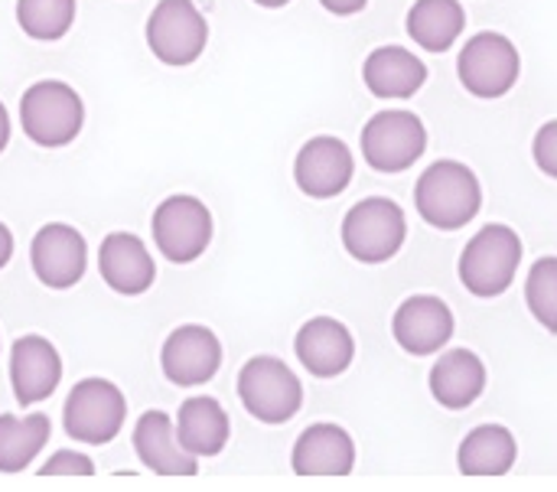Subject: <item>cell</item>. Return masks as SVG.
I'll list each match as a JSON object with an SVG mask.
<instances>
[{
	"instance_id": "6da1fadb",
	"label": "cell",
	"mask_w": 557,
	"mask_h": 492,
	"mask_svg": "<svg viewBox=\"0 0 557 492\" xmlns=\"http://www.w3.org/2000/svg\"><path fill=\"white\" fill-rule=\"evenodd\" d=\"M414 206L428 225L441 232H457L476 219L483 206V186L467 163L437 160L418 176Z\"/></svg>"
},
{
	"instance_id": "7a4b0ae2",
	"label": "cell",
	"mask_w": 557,
	"mask_h": 492,
	"mask_svg": "<svg viewBox=\"0 0 557 492\" xmlns=\"http://www.w3.org/2000/svg\"><path fill=\"white\" fill-rule=\"evenodd\" d=\"M522 265V238L509 225L480 229L460 255V281L473 297H499Z\"/></svg>"
},
{
	"instance_id": "3957f363",
	"label": "cell",
	"mask_w": 557,
	"mask_h": 492,
	"mask_svg": "<svg viewBox=\"0 0 557 492\" xmlns=\"http://www.w3.org/2000/svg\"><path fill=\"white\" fill-rule=\"evenodd\" d=\"M20 124L36 147H65L85 124V104L72 85L46 78L23 91Z\"/></svg>"
},
{
	"instance_id": "277c9868",
	"label": "cell",
	"mask_w": 557,
	"mask_h": 492,
	"mask_svg": "<svg viewBox=\"0 0 557 492\" xmlns=\"http://www.w3.org/2000/svg\"><path fill=\"white\" fill-rule=\"evenodd\" d=\"M238 398L251 418L264 425H287L304 405V385L287 362L255 356L238 372Z\"/></svg>"
},
{
	"instance_id": "5b68a950",
	"label": "cell",
	"mask_w": 557,
	"mask_h": 492,
	"mask_svg": "<svg viewBox=\"0 0 557 492\" xmlns=\"http://www.w3.org/2000/svg\"><path fill=\"white\" fill-rule=\"evenodd\" d=\"M408 222L398 202L392 199H362L343 219V245L362 265H382L395 258L405 245Z\"/></svg>"
},
{
	"instance_id": "8992f818",
	"label": "cell",
	"mask_w": 557,
	"mask_h": 492,
	"mask_svg": "<svg viewBox=\"0 0 557 492\" xmlns=\"http://www.w3.org/2000/svg\"><path fill=\"white\" fill-rule=\"evenodd\" d=\"M457 75L470 95L503 98L516 88V82L522 75V56L509 36L483 29L460 49Z\"/></svg>"
},
{
	"instance_id": "52a82bcc",
	"label": "cell",
	"mask_w": 557,
	"mask_h": 492,
	"mask_svg": "<svg viewBox=\"0 0 557 492\" xmlns=\"http://www.w3.org/2000/svg\"><path fill=\"white\" fill-rule=\"evenodd\" d=\"M127 418V402L121 389L108 379H85L78 382L62 408V425L72 441L101 447L111 444Z\"/></svg>"
},
{
	"instance_id": "ba28073f",
	"label": "cell",
	"mask_w": 557,
	"mask_h": 492,
	"mask_svg": "<svg viewBox=\"0 0 557 492\" xmlns=\"http://www.w3.org/2000/svg\"><path fill=\"white\" fill-rule=\"evenodd\" d=\"M428 150V127L414 111H379L362 127V157L375 173H405Z\"/></svg>"
},
{
	"instance_id": "9c48e42d",
	"label": "cell",
	"mask_w": 557,
	"mask_h": 492,
	"mask_svg": "<svg viewBox=\"0 0 557 492\" xmlns=\"http://www.w3.org/2000/svg\"><path fill=\"white\" fill-rule=\"evenodd\" d=\"M209 42V23L193 0H160L147 20V46L163 65H189Z\"/></svg>"
},
{
	"instance_id": "30bf717a",
	"label": "cell",
	"mask_w": 557,
	"mask_h": 492,
	"mask_svg": "<svg viewBox=\"0 0 557 492\" xmlns=\"http://www.w3.org/2000/svg\"><path fill=\"white\" fill-rule=\"evenodd\" d=\"M150 229L166 261L189 265L212 242V212L196 196H170L153 209Z\"/></svg>"
},
{
	"instance_id": "8fae6325",
	"label": "cell",
	"mask_w": 557,
	"mask_h": 492,
	"mask_svg": "<svg viewBox=\"0 0 557 492\" xmlns=\"http://www.w3.org/2000/svg\"><path fill=\"white\" fill-rule=\"evenodd\" d=\"M29 265L33 274L52 287V291H69L85 278L88 268V245L78 229L65 222H49L33 235L29 245Z\"/></svg>"
},
{
	"instance_id": "7c38bea8",
	"label": "cell",
	"mask_w": 557,
	"mask_h": 492,
	"mask_svg": "<svg viewBox=\"0 0 557 492\" xmlns=\"http://www.w3.org/2000/svg\"><path fill=\"white\" fill-rule=\"evenodd\" d=\"M352 173H356V163H352L349 147L330 134L310 137L294 160L297 189L310 199H333L346 193V186L352 183Z\"/></svg>"
},
{
	"instance_id": "4fadbf2b",
	"label": "cell",
	"mask_w": 557,
	"mask_h": 492,
	"mask_svg": "<svg viewBox=\"0 0 557 492\" xmlns=\"http://www.w3.org/2000/svg\"><path fill=\"white\" fill-rule=\"evenodd\" d=\"M222 366V343L212 330L206 327H176L166 340H163V349H160V369L163 376L180 385V389H189V385H206Z\"/></svg>"
},
{
	"instance_id": "5bb4252c",
	"label": "cell",
	"mask_w": 557,
	"mask_h": 492,
	"mask_svg": "<svg viewBox=\"0 0 557 492\" xmlns=\"http://www.w3.org/2000/svg\"><path fill=\"white\" fill-rule=\"evenodd\" d=\"M392 336L408 356H434L454 336V313L441 297H408L392 317Z\"/></svg>"
},
{
	"instance_id": "9a60e30c",
	"label": "cell",
	"mask_w": 557,
	"mask_h": 492,
	"mask_svg": "<svg viewBox=\"0 0 557 492\" xmlns=\"http://www.w3.org/2000/svg\"><path fill=\"white\" fill-rule=\"evenodd\" d=\"M62 382V359L42 336H20L10 349V385L20 408L46 402Z\"/></svg>"
},
{
	"instance_id": "2e32d148",
	"label": "cell",
	"mask_w": 557,
	"mask_h": 492,
	"mask_svg": "<svg viewBox=\"0 0 557 492\" xmlns=\"http://www.w3.org/2000/svg\"><path fill=\"white\" fill-rule=\"evenodd\" d=\"M300 366L317 376V379H336L352 366L356 356V340L346 330V323L333 317H313L297 330L294 340Z\"/></svg>"
},
{
	"instance_id": "e0dca14e",
	"label": "cell",
	"mask_w": 557,
	"mask_h": 492,
	"mask_svg": "<svg viewBox=\"0 0 557 492\" xmlns=\"http://www.w3.org/2000/svg\"><path fill=\"white\" fill-rule=\"evenodd\" d=\"M134 454L157 477H196V457L180 444L166 411H144L134 428Z\"/></svg>"
},
{
	"instance_id": "ac0fdd59",
	"label": "cell",
	"mask_w": 557,
	"mask_h": 492,
	"mask_svg": "<svg viewBox=\"0 0 557 492\" xmlns=\"http://www.w3.org/2000/svg\"><path fill=\"white\" fill-rule=\"evenodd\" d=\"M297 477H349L356 467V444L339 425H310L290 454Z\"/></svg>"
},
{
	"instance_id": "d6986e66",
	"label": "cell",
	"mask_w": 557,
	"mask_h": 492,
	"mask_svg": "<svg viewBox=\"0 0 557 492\" xmlns=\"http://www.w3.org/2000/svg\"><path fill=\"white\" fill-rule=\"evenodd\" d=\"M98 271L104 284L124 297H137L153 287L157 281V265L144 242L131 232H114L101 242L98 248Z\"/></svg>"
},
{
	"instance_id": "ffe728a7",
	"label": "cell",
	"mask_w": 557,
	"mask_h": 492,
	"mask_svg": "<svg viewBox=\"0 0 557 492\" xmlns=\"http://www.w3.org/2000/svg\"><path fill=\"white\" fill-rule=\"evenodd\" d=\"M362 78L375 98H411L428 82V65L405 46H379L366 56Z\"/></svg>"
},
{
	"instance_id": "44dd1931",
	"label": "cell",
	"mask_w": 557,
	"mask_h": 492,
	"mask_svg": "<svg viewBox=\"0 0 557 492\" xmlns=\"http://www.w3.org/2000/svg\"><path fill=\"white\" fill-rule=\"evenodd\" d=\"M486 389V366L470 349H450L444 353L431 369V395L437 405L450 411L470 408Z\"/></svg>"
},
{
	"instance_id": "7402d4cb",
	"label": "cell",
	"mask_w": 557,
	"mask_h": 492,
	"mask_svg": "<svg viewBox=\"0 0 557 492\" xmlns=\"http://www.w3.org/2000/svg\"><path fill=\"white\" fill-rule=\"evenodd\" d=\"M228 434H232L228 415L215 398L199 395L180 405L176 438L193 457H219L228 444Z\"/></svg>"
},
{
	"instance_id": "603a6c76",
	"label": "cell",
	"mask_w": 557,
	"mask_h": 492,
	"mask_svg": "<svg viewBox=\"0 0 557 492\" xmlns=\"http://www.w3.org/2000/svg\"><path fill=\"white\" fill-rule=\"evenodd\" d=\"M519 444L512 431L503 425H483L470 431L457 451V464L463 477H506L516 467Z\"/></svg>"
},
{
	"instance_id": "cb8c5ba5",
	"label": "cell",
	"mask_w": 557,
	"mask_h": 492,
	"mask_svg": "<svg viewBox=\"0 0 557 492\" xmlns=\"http://www.w3.org/2000/svg\"><path fill=\"white\" fill-rule=\"evenodd\" d=\"M467 26L460 0H414L408 10V36L428 52H447Z\"/></svg>"
},
{
	"instance_id": "d4e9b609",
	"label": "cell",
	"mask_w": 557,
	"mask_h": 492,
	"mask_svg": "<svg viewBox=\"0 0 557 492\" xmlns=\"http://www.w3.org/2000/svg\"><path fill=\"white\" fill-rule=\"evenodd\" d=\"M49 434H52V421L42 411H33L26 418L0 415V473L26 470L46 447Z\"/></svg>"
},
{
	"instance_id": "484cf974",
	"label": "cell",
	"mask_w": 557,
	"mask_h": 492,
	"mask_svg": "<svg viewBox=\"0 0 557 492\" xmlns=\"http://www.w3.org/2000/svg\"><path fill=\"white\" fill-rule=\"evenodd\" d=\"M16 23L29 39L55 42L75 23V0H16Z\"/></svg>"
},
{
	"instance_id": "4316f807",
	"label": "cell",
	"mask_w": 557,
	"mask_h": 492,
	"mask_svg": "<svg viewBox=\"0 0 557 492\" xmlns=\"http://www.w3.org/2000/svg\"><path fill=\"white\" fill-rule=\"evenodd\" d=\"M525 304L548 333H557V258H539L532 265L525 281Z\"/></svg>"
},
{
	"instance_id": "83f0119b",
	"label": "cell",
	"mask_w": 557,
	"mask_h": 492,
	"mask_svg": "<svg viewBox=\"0 0 557 492\" xmlns=\"http://www.w3.org/2000/svg\"><path fill=\"white\" fill-rule=\"evenodd\" d=\"M91 473H95V464L78 451H59L39 470V477H91Z\"/></svg>"
},
{
	"instance_id": "f1b7e54d",
	"label": "cell",
	"mask_w": 557,
	"mask_h": 492,
	"mask_svg": "<svg viewBox=\"0 0 557 492\" xmlns=\"http://www.w3.org/2000/svg\"><path fill=\"white\" fill-rule=\"evenodd\" d=\"M532 153H535L539 170L557 180V121H548V124L535 134Z\"/></svg>"
},
{
	"instance_id": "f546056e",
	"label": "cell",
	"mask_w": 557,
	"mask_h": 492,
	"mask_svg": "<svg viewBox=\"0 0 557 492\" xmlns=\"http://www.w3.org/2000/svg\"><path fill=\"white\" fill-rule=\"evenodd\" d=\"M323 10H330L333 16H356L369 7V0H320Z\"/></svg>"
},
{
	"instance_id": "4dcf8cb0",
	"label": "cell",
	"mask_w": 557,
	"mask_h": 492,
	"mask_svg": "<svg viewBox=\"0 0 557 492\" xmlns=\"http://www.w3.org/2000/svg\"><path fill=\"white\" fill-rule=\"evenodd\" d=\"M10 258H13V235H10V229L0 222V268H7Z\"/></svg>"
},
{
	"instance_id": "1f68e13d",
	"label": "cell",
	"mask_w": 557,
	"mask_h": 492,
	"mask_svg": "<svg viewBox=\"0 0 557 492\" xmlns=\"http://www.w3.org/2000/svg\"><path fill=\"white\" fill-rule=\"evenodd\" d=\"M7 144H10V114H7V108L0 101V153H3Z\"/></svg>"
},
{
	"instance_id": "d6a6232c",
	"label": "cell",
	"mask_w": 557,
	"mask_h": 492,
	"mask_svg": "<svg viewBox=\"0 0 557 492\" xmlns=\"http://www.w3.org/2000/svg\"><path fill=\"white\" fill-rule=\"evenodd\" d=\"M255 3H261V7H268V10H277V7H287L290 0H255Z\"/></svg>"
}]
</instances>
